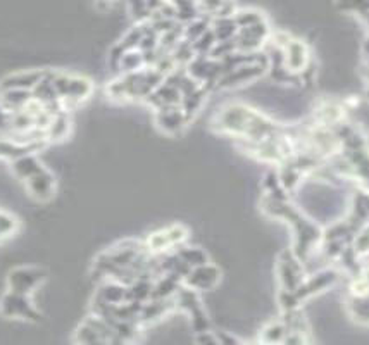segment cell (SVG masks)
Segmentation results:
<instances>
[{
	"label": "cell",
	"mask_w": 369,
	"mask_h": 345,
	"mask_svg": "<svg viewBox=\"0 0 369 345\" xmlns=\"http://www.w3.org/2000/svg\"><path fill=\"white\" fill-rule=\"evenodd\" d=\"M214 43H216V38H214L213 31H210V28H209L204 35L198 36L192 46H193V51H196L197 55H208L210 52V48L214 47Z\"/></svg>",
	"instance_id": "cell-32"
},
{
	"label": "cell",
	"mask_w": 369,
	"mask_h": 345,
	"mask_svg": "<svg viewBox=\"0 0 369 345\" xmlns=\"http://www.w3.org/2000/svg\"><path fill=\"white\" fill-rule=\"evenodd\" d=\"M117 68L123 73L139 71V69L145 68V60L141 51H139V48H132V51L124 52V54L121 55V59L117 60Z\"/></svg>",
	"instance_id": "cell-29"
},
{
	"label": "cell",
	"mask_w": 369,
	"mask_h": 345,
	"mask_svg": "<svg viewBox=\"0 0 369 345\" xmlns=\"http://www.w3.org/2000/svg\"><path fill=\"white\" fill-rule=\"evenodd\" d=\"M196 2H197L198 12H200V14L209 16V18L213 19L218 16V11L221 9V6L225 4V0H196Z\"/></svg>",
	"instance_id": "cell-34"
},
{
	"label": "cell",
	"mask_w": 369,
	"mask_h": 345,
	"mask_svg": "<svg viewBox=\"0 0 369 345\" xmlns=\"http://www.w3.org/2000/svg\"><path fill=\"white\" fill-rule=\"evenodd\" d=\"M46 73L47 71L14 73V75L2 80V90H11V88H18V90H33L35 85L46 76Z\"/></svg>",
	"instance_id": "cell-20"
},
{
	"label": "cell",
	"mask_w": 369,
	"mask_h": 345,
	"mask_svg": "<svg viewBox=\"0 0 369 345\" xmlns=\"http://www.w3.org/2000/svg\"><path fill=\"white\" fill-rule=\"evenodd\" d=\"M0 312L6 318H21V319H38V312L30 302L28 295L16 294V292H7L0 300Z\"/></svg>",
	"instance_id": "cell-10"
},
{
	"label": "cell",
	"mask_w": 369,
	"mask_h": 345,
	"mask_svg": "<svg viewBox=\"0 0 369 345\" xmlns=\"http://www.w3.org/2000/svg\"><path fill=\"white\" fill-rule=\"evenodd\" d=\"M28 192L31 193V197H35L36 201L47 202L50 201L52 196L55 192V180L46 168L42 171L35 173L33 176H30L26 180Z\"/></svg>",
	"instance_id": "cell-17"
},
{
	"label": "cell",
	"mask_w": 369,
	"mask_h": 345,
	"mask_svg": "<svg viewBox=\"0 0 369 345\" xmlns=\"http://www.w3.org/2000/svg\"><path fill=\"white\" fill-rule=\"evenodd\" d=\"M213 124L220 133L237 138V140L250 142L274 137L285 129V127L274 123L262 112L243 104H230L223 107Z\"/></svg>",
	"instance_id": "cell-1"
},
{
	"label": "cell",
	"mask_w": 369,
	"mask_h": 345,
	"mask_svg": "<svg viewBox=\"0 0 369 345\" xmlns=\"http://www.w3.org/2000/svg\"><path fill=\"white\" fill-rule=\"evenodd\" d=\"M210 31H213L214 38L216 42H225V40L235 38L237 35L238 26L235 23L233 16H228V18H213L210 19Z\"/></svg>",
	"instance_id": "cell-24"
},
{
	"label": "cell",
	"mask_w": 369,
	"mask_h": 345,
	"mask_svg": "<svg viewBox=\"0 0 369 345\" xmlns=\"http://www.w3.org/2000/svg\"><path fill=\"white\" fill-rule=\"evenodd\" d=\"M233 19L238 28H247V26H252L255 23L264 21L266 16L257 9H240V11L237 9L233 14Z\"/></svg>",
	"instance_id": "cell-31"
},
{
	"label": "cell",
	"mask_w": 369,
	"mask_h": 345,
	"mask_svg": "<svg viewBox=\"0 0 369 345\" xmlns=\"http://www.w3.org/2000/svg\"><path fill=\"white\" fill-rule=\"evenodd\" d=\"M42 162L36 159L33 154H24V156L12 159V171H14L16 176L21 178L23 181H26L28 178L33 176L35 173L42 171Z\"/></svg>",
	"instance_id": "cell-23"
},
{
	"label": "cell",
	"mask_w": 369,
	"mask_h": 345,
	"mask_svg": "<svg viewBox=\"0 0 369 345\" xmlns=\"http://www.w3.org/2000/svg\"><path fill=\"white\" fill-rule=\"evenodd\" d=\"M287 327L282 319H277V322L269 323L264 330L261 331V336H259V342L262 344H282L283 339L287 335Z\"/></svg>",
	"instance_id": "cell-30"
},
{
	"label": "cell",
	"mask_w": 369,
	"mask_h": 345,
	"mask_svg": "<svg viewBox=\"0 0 369 345\" xmlns=\"http://www.w3.org/2000/svg\"><path fill=\"white\" fill-rule=\"evenodd\" d=\"M43 280H46V273L38 267H18V270L11 271L7 283H9L11 292L30 295Z\"/></svg>",
	"instance_id": "cell-13"
},
{
	"label": "cell",
	"mask_w": 369,
	"mask_h": 345,
	"mask_svg": "<svg viewBox=\"0 0 369 345\" xmlns=\"http://www.w3.org/2000/svg\"><path fill=\"white\" fill-rule=\"evenodd\" d=\"M16 230H18V221L11 214L0 211V240L11 237Z\"/></svg>",
	"instance_id": "cell-33"
},
{
	"label": "cell",
	"mask_w": 369,
	"mask_h": 345,
	"mask_svg": "<svg viewBox=\"0 0 369 345\" xmlns=\"http://www.w3.org/2000/svg\"><path fill=\"white\" fill-rule=\"evenodd\" d=\"M340 273L333 267H326V270L318 271L316 275L309 276V278H304L302 283L292 292L282 290L279 294V304H282L283 311L289 309H297L300 306V302L307 300L312 295L321 294L323 290H328L333 283L338 280Z\"/></svg>",
	"instance_id": "cell-4"
},
{
	"label": "cell",
	"mask_w": 369,
	"mask_h": 345,
	"mask_svg": "<svg viewBox=\"0 0 369 345\" xmlns=\"http://www.w3.org/2000/svg\"><path fill=\"white\" fill-rule=\"evenodd\" d=\"M128 300V287L114 280H105L97 292L93 304H102V306H116V304Z\"/></svg>",
	"instance_id": "cell-19"
},
{
	"label": "cell",
	"mask_w": 369,
	"mask_h": 345,
	"mask_svg": "<svg viewBox=\"0 0 369 345\" xmlns=\"http://www.w3.org/2000/svg\"><path fill=\"white\" fill-rule=\"evenodd\" d=\"M347 309L355 323L366 327L368 324V295H348Z\"/></svg>",
	"instance_id": "cell-26"
},
{
	"label": "cell",
	"mask_w": 369,
	"mask_h": 345,
	"mask_svg": "<svg viewBox=\"0 0 369 345\" xmlns=\"http://www.w3.org/2000/svg\"><path fill=\"white\" fill-rule=\"evenodd\" d=\"M107 2H109V0H107Z\"/></svg>",
	"instance_id": "cell-37"
},
{
	"label": "cell",
	"mask_w": 369,
	"mask_h": 345,
	"mask_svg": "<svg viewBox=\"0 0 369 345\" xmlns=\"http://www.w3.org/2000/svg\"><path fill=\"white\" fill-rule=\"evenodd\" d=\"M173 300L176 309L185 311L186 314L190 316V324H192L196 334L209 330L210 322L208 318V312H205L204 306H202L200 295H198L197 290H193V288L186 285H181L176 290V294L173 295Z\"/></svg>",
	"instance_id": "cell-5"
},
{
	"label": "cell",
	"mask_w": 369,
	"mask_h": 345,
	"mask_svg": "<svg viewBox=\"0 0 369 345\" xmlns=\"http://www.w3.org/2000/svg\"><path fill=\"white\" fill-rule=\"evenodd\" d=\"M267 71V63H247L242 66L230 69L220 80L216 81V90H230V88L243 87L247 83H252Z\"/></svg>",
	"instance_id": "cell-7"
},
{
	"label": "cell",
	"mask_w": 369,
	"mask_h": 345,
	"mask_svg": "<svg viewBox=\"0 0 369 345\" xmlns=\"http://www.w3.org/2000/svg\"><path fill=\"white\" fill-rule=\"evenodd\" d=\"M144 102L150 105L154 111H157V109H162V107H174V105L181 104V92L178 90L174 85L168 83V81L164 80L156 90L150 93Z\"/></svg>",
	"instance_id": "cell-16"
},
{
	"label": "cell",
	"mask_w": 369,
	"mask_h": 345,
	"mask_svg": "<svg viewBox=\"0 0 369 345\" xmlns=\"http://www.w3.org/2000/svg\"><path fill=\"white\" fill-rule=\"evenodd\" d=\"M220 280L221 271L216 266L205 262V265L190 267V271L183 278V285L193 288L197 292H205L213 290L220 283Z\"/></svg>",
	"instance_id": "cell-12"
},
{
	"label": "cell",
	"mask_w": 369,
	"mask_h": 345,
	"mask_svg": "<svg viewBox=\"0 0 369 345\" xmlns=\"http://www.w3.org/2000/svg\"><path fill=\"white\" fill-rule=\"evenodd\" d=\"M31 90H18V88H11V90H4L0 97V105L6 111H18L23 109L24 105L31 100Z\"/></svg>",
	"instance_id": "cell-25"
},
{
	"label": "cell",
	"mask_w": 369,
	"mask_h": 345,
	"mask_svg": "<svg viewBox=\"0 0 369 345\" xmlns=\"http://www.w3.org/2000/svg\"><path fill=\"white\" fill-rule=\"evenodd\" d=\"M271 36V28L267 21L255 23L252 26L238 28L235 35V47L238 52H259L266 46Z\"/></svg>",
	"instance_id": "cell-8"
},
{
	"label": "cell",
	"mask_w": 369,
	"mask_h": 345,
	"mask_svg": "<svg viewBox=\"0 0 369 345\" xmlns=\"http://www.w3.org/2000/svg\"><path fill=\"white\" fill-rule=\"evenodd\" d=\"M188 238V230L181 225H171L166 228L154 231L145 242V247L150 254H166L171 253L176 247L183 245Z\"/></svg>",
	"instance_id": "cell-6"
},
{
	"label": "cell",
	"mask_w": 369,
	"mask_h": 345,
	"mask_svg": "<svg viewBox=\"0 0 369 345\" xmlns=\"http://www.w3.org/2000/svg\"><path fill=\"white\" fill-rule=\"evenodd\" d=\"M348 112V107H346L343 104L340 102H321L319 107L314 111V123L316 124H321V127H328V128H333L336 124L343 123L346 121V116Z\"/></svg>",
	"instance_id": "cell-18"
},
{
	"label": "cell",
	"mask_w": 369,
	"mask_h": 345,
	"mask_svg": "<svg viewBox=\"0 0 369 345\" xmlns=\"http://www.w3.org/2000/svg\"><path fill=\"white\" fill-rule=\"evenodd\" d=\"M277 270L279 285H282V290L285 292L295 290V288L302 283V280L306 278L302 261L294 254V250H285V253H282L278 259Z\"/></svg>",
	"instance_id": "cell-9"
},
{
	"label": "cell",
	"mask_w": 369,
	"mask_h": 345,
	"mask_svg": "<svg viewBox=\"0 0 369 345\" xmlns=\"http://www.w3.org/2000/svg\"><path fill=\"white\" fill-rule=\"evenodd\" d=\"M174 253H176L178 258H180L181 261H183L185 265H188L190 267H196V266H200V265H205V262H209L208 254H205L202 249H198V247L180 245L174 249Z\"/></svg>",
	"instance_id": "cell-28"
},
{
	"label": "cell",
	"mask_w": 369,
	"mask_h": 345,
	"mask_svg": "<svg viewBox=\"0 0 369 345\" xmlns=\"http://www.w3.org/2000/svg\"><path fill=\"white\" fill-rule=\"evenodd\" d=\"M70 129H71V121H70V116H68V111L55 112L46 129L47 142L64 140V138L68 137V133H70Z\"/></svg>",
	"instance_id": "cell-22"
},
{
	"label": "cell",
	"mask_w": 369,
	"mask_h": 345,
	"mask_svg": "<svg viewBox=\"0 0 369 345\" xmlns=\"http://www.w3.org/2000/svg\"><path fill=\"white\" fill-rule=\"evenodd\" d=\"M156 124L166 135L176 137L185 132V128L190 124V120L186 117L183 109L180 105L174 107H162L156 111Z\"/></svg>",
	"instance_id": "cell-11"
},
{
	"label": "cell",
	"mask_w": 369,
	"mask_h": 345,
	"mask_svg": "<svg viewBox=\"0 0 369 345\" xmlns=\"http://www.w3.org/2000/svg\"><path fill=\"white\" fill-rule=\"evenodd\" d=\"M209 92H210L209 87H205V85H200V87L196 88L193 92L186 93V95L181 97L180 107L183 109V112L190 121H192L193 117L198 115V111H200L202 105H204L205 99H208Z\"/></svg>",
	"instance_id": "cell-21"
},
{
	"label": "cell",
	"mask_w": 369,
	"mask_h": 345,
	"mask_svg": "<svg viewBox=\"0 0 369 345\" xmlns=\"http://www.w3.org/2000/svg\"><path fill=\"white\" fill-rule=\"evenodd\" d=\"M196 342L197 344H218L216 331H210V330L198 331L197 336H196Z\"/></svg>",
	"instance_id": "cell-36"
},
{
	"label": "cell",
	"mask_w": 369,
	"mask_h": 345,
	"mask_svg": "<svg viewBox=\"0 0 369 345\" xmlns=\"http://www.w3.org/2000/svg\"><path fill=\"white\" fill-rule=\"evenodd\" d=\"M164 81V76L156 68H141L139 71L123 73V76L111 81L105 93L116 102H144Z\"/></svg>",
	"instance_id": "cell-3"
},
{
	"label": "cell",
	"mask_w": 369,
	"mask_h": 345,
	"mask_svg": "<svg viewBox=\"0 0 369 345\" xmlns=\"http://www.w3.org/2000/svg\"><path fill=\"white\" fill-rule=\"evenodd\" d=\"M262 211L269 214L271 218L283 219V221L289 223L292 226L295 238L294 254L297 255L300 261H306L311 255L312 249L321 242L323 231L319 230V226L304 216L299 209H295L289 202V198L282 201V198L264 196V198H262Z\"/></svg>",
	"instance_id": "cell-2"
},
{
	"label": "cell",
	"mask_w": 369,
	"mask_h": 345,
	"mask_svg": "<svg viewBox=\"0 0 369 345\" xmlns=\"http://www.w3.org/2000/svg\"><path fill=\"white\" fill-rule=\"evenodd\" d=\"M210 26L209 16H197V18L190 19L188 23L183 24V38L186 42L193 43L200 35H204Z\"/></svg>",
	"instance_id": "cell-27"
},
{
	"label": "cell",
	"mask_w": 369,
	"mask_h": 345,
	"mask_svg": "<svg viewBox=\"0 0 369 345\" xmlns=\"http://www.w3.org/2000/svg\"><path fill=\"white\" fill-rule=\"evenodd\" d=\"M282 52H283V64H285V68L292 73H297V75L307 66V64H309L311 60L309 47H307V43L304 42V40L294 38V36H292L289 43L282 48Z\"/></svg>",
	"instance_id": "cell-14"
},
{
	"label": "cell",
	"mask_w": 369,
	"mask_h": 345,
	"mask_svg": "<svg viewBox=\"0 0 369 345\" xmlns=\"http://www.w3.org/2000/svg\"><path fill=\"white\" fill-rule=\"evenodd\" d=\"M343 9L351 11V12H355V14H360L364 18L366 16V11H368V2L366 0H343Z\"/></svg>",
	"instance_id": "cell-35"
},
{
	"label": "cell",
	"mask_w": 369,
	"mask_h": 345,
	"mask_svg": "<svg viewBox=\"0 0 369 345\" xmlns=\"http://www.w3.org/2000/svg\"><path fill=\"white\" fill-rule=\"evenodd\" d=\"M173 309H176L173 299H149L141 302L137 322H139L140 327H147V324L161 322Z\"/></svg>",
	"instance_id": "cell-15"
}]
</instances>
